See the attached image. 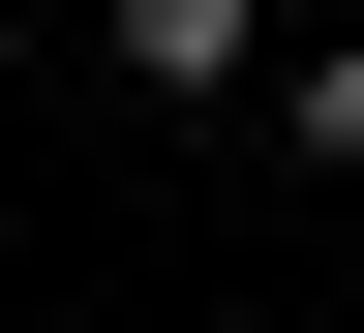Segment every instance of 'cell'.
<instances>
[{
  "label": "cell",
  "mask_w": 364,
  "mask_h": 333,
  "mask_svg": "<svg viewBox=\"0 0 364 333\" xmlns=\"http://www.w3.org/2000/svg\"><path fill=\"white\" fill-rule=\"evenodd\" d=\"M91 61H122V91H273V31H243V0H122Z\"/></svg>",
  "instance_id": "cell-1"
},
{
  "label": "cell",
  "mask_w": 364,
  "mask_h": 333,
  "mask_svg": "<svg viewBox=\"0 0 364 333\" xmlns=\"http://www.w3.org/2000/svg\"><path fill=\"white\" fill-rule=\"evenodd\" d=\"M273 121H304V182H364V31H304V61H273Z\"/></svg>",
  "instance_id": "cell-2"
}]
</instances>
